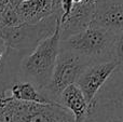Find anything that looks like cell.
I'll use <instances>...</instances> for the list:
<instances>
[{"instance_id":"obj_1","label":"cell","mask_w":123,"mask_h":122,"mask_svg":"<svg viewBox=\"0 0 123 122\" xmlns=\"http://www.w3.org/2000/svg\"><path fill=\"white\" fill-rule=\"evenodd\" d=\"M123 35L90 25L86 29L61 40L60 49L78 54L90 64L122 62Z\"/></svg>"},{"instance_id":"obj_2","label":"cell","mask_w":123,"mask_h":122,"mask_svg":"<svg viewBox=\"0 0 123 122\" xmlns=\"http://www.w3.org/2000/svg\"><path fill=\"white\" fill-rule=\"evenodd\" d=\"M60 25L55 31L43 39L29 54L24 56L19 66L21 80L29 81L40 90L45 88L51 79L60 52Z\"/></svg>"},{"instance_id":"obj_3","label":"cell","mask_w":123,"mask_h":122,"mask_svg":"<svg viewBox=\"0 0 123 122\" xmlns=\"http://www.w3.org/2000/svg\"><path fill=\"white\" fill-rule=\"evenodd\" d=\"M83 122H123L122 66L118 67L89 105Z\"/></svg>"},{"instance_id":"obj_4","label":"cell","mask_w":123,"mask_h":122,"mask_svg":"<svg viewBox=\"0 0 123 122\" xmlns=\"http://www.w3.org/2000/svg\"><path fill=\"white\" fill-rule=\"evenodd\" d=\"M60 14L52 13L37 24H21L14 27L0 28V40L4 48L14 50L26 56L43 39L55 31L60 25Z\"/></svg>"},{"instance_id":"obj_5","label":"cell","mask_w":123,"mask_h":122,"mask_svg":"<svg viewBox=\"0 0 123 122\" xmlns=\"http://www.w3.org/2000/svg\"><path fill=\"white\" fill-rule=\"evenodd\" d=\"M91 65L78 54L60 49L49 83L42 89L50 103L57 104L61 93L67 86L74 84L85 68Z\"/></svg>"},{"instance_id":"obj_6","label":"cell","mask_w":123,"mask_h":122,"mask_svg":"<svg viewBox=\"0 0 123 122\" xmlns=\"http://www.w3.org/2000/svg\"><path fill=\"white\" fill-rule=\"evenodd\" d=\"M12 122H76L60 104L23 103L14 99Z\"/></svg>"},{"instance_id":"obj_7","label":"cell","mask_w":123,"mask_h":122,"mask_svg":"<svg viewBox=\"0 0 123 122\" xmlns=\"http://www.w3.org/2000/svg\"><path fill=\"white\" fill-rule=\"evenodd\" d=\"M120 66H122V62H103L91 64L83 70L76 81V84L89 105L107 80Z\"/></svg>"},{"instance_id":"obj_8","label":"cell","mask_w":123,"mask_h":122,"mask_svg":"<svg viewBox=\"0 0 123 122\" xmlns=\"http://www.w3.org/2000/svg\"><path fill=\"white\" fill-rule=\"evenodd\" d=\"M91 25L123 35V0H97Z\"/></svg>"},{"instance_id":"obj_9","label":"cell","mask_w":123,"mask_h":122,"mask_svg":"<svg viewBox=\"0 0 123 122\" xmlns=\"http://www.w3.org/2000/svg\"><path fill=\"white\" fill-rule=\"evenodd\" d=\"M94 3L81 1L74 3L71 12L67 17L60 23V37L61 40L77 35L86 29L92 22Z\"/></svg>"},{"instance_id":"obj_10","label":"cell","mask_w":123,"mask_h":122,"mask_svg":"<svg viewBox=\"0 0 123 122\" xmlns=\"http://www.w3.org/2000/svg\"><path fill=\"white\" fill-rule=\"evenodd\" d=\"M23 57V54L4 48V54L0 60V97L8 96L6 92L10 88L21 80L19 66Z\"/></svg>"},{"instance_id":"obj_11","label":"cell","mask_w":123,"mask_h":122,"mask_svg":"<svg viewBox=\"0 0 123 122\" xmlns=\"http://www.w3.org/2000/svg\"><path fill=\"white\" fill-rule=\"evenodd\" d=\"M57 104L72 115L76 122H83L89 111V104L77 84L67 86L61 93Z\"/></svg>"},{"instance_id":"obj_12","label":"cell","mask_w":123,"mask_h":122,"mask_svg":"<svg viewBox=\"0 0 123 122\" xmlns=\"http://www.w3.org/2000/svg\"><path fill=\"white\" fill-rule=\"evenodd\" d=\"M53 0H26L17 4V13L23 24H37L53 13Z\"/></svg>"},{"instance_id":"obj_13","label":"cell","mask_w":123,"mask_h":122,"mask_svg":"<svg viewBox=\"0 0 123 122\" xmlns=\"http://www.w3.org/2000/svg\"><path fill=\"white\" fill-rule=\"evenodd\" d=\"M9 91H10L9 96L18 102L35 104H51L42 91L29 81L19 80L15 82Z\"/></svg>"},{"instance_id":"obj_14","label":"cell","mask_w":123,"mask_h":122,"mask_svg":"<svg viewBox=\"0 0 123 122\" xmlns=\"http://www.w3.org/2000/svg\"><path fill=\"white\" fill-rule=\"evenodd\" d=\"M17 6H9L4 12L0 15V28L14 27L21 25L22 21L16 10Z\"/></svg>"},{"instance_id":"obj_15","label":"cell","mask_w":123,"mask_h":122,"mask_svg":"<svg viewBox=\"0 0 123 122\" xmlns=\"http://www.w3.org/2000/svg\"><path fill=\"white\" fill-rule=\"evenodd\" d=\"M60 1H61V8H62V16L60 19V23H62L69 15V13L71 12L74 2V0H60Z\"/></svg>"},{"instance_id":"obj_16","label":"cell","mask_w":123,"mask_h":122,"mask_svg":"<svg viewBox=\"0 0 123 122\" xmlns=\"http://www.w3.org/2000/svg\"><path fill=\"white\" fill-rule=\"evenodd\" d=\"M9 6H17V4H13L10 0H0V15L4 12Z\"/></svg>"},{"instance_id":"obj_17","label":"cell","mask_w":123,"mask_h":122,"mask_svg":"<svg viewBox=\"0 0 123 122\" xmlns=\"http://www.w3.org/2000/svg\"><path fill=\"white\" fill-rule=\"evenodd\" d=\"M3 54H4V45H3V43H2V41H1V42H0V60L2 58Z\"/></svg>"},{"instance_id":"obj_18","label":"cell","mask_w":123,"mask_h":122,"mask_svg":"<svg viewBox=\"0 0 123 122\" xmlns=\"http://www.w3.org/2000/svg\"><path fill=\"white\" fill-rule=\"evenodd\" d=\"M21 1H26V0H21Z\"/></svg>"}]
</instances>
